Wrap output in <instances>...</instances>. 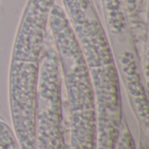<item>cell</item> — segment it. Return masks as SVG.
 I'll return each instance as SVG.
<instances>
[{"label":"cell","instance_id":"8992f818","mask_svg":"<svg viewBox=\"0 0 149 149\" xmlns=\"http://www.w3.org/2000/svg\"><path fill=\"white\" fill-rule=\"evenodd\" d=\"M101 3L109 33L117 38L123 37L128 27L123 0H101Z\"/></svg>","mask_w":149,"mask_h":149},{"label":"cell","instance_id":"ba28073f","mask_svg":"<svg viewBox=\"0 0 149 149\" xmlns=\"http://www.w3.org/2000/svg\"><path fill=\"white\" fill-rule=\"evenodd\" d=\"M115 149H136L133 135L131 134L127 122L125 119H123L122 121L120 134Z\"/></svg>","mask_w":149,"mask_h":149},{"label":"cell","instance_id":"5b68a950","mask_svg":"<svg viewBox=\"0 0 149 149\" xmlns=\"http://www.w3.org/2000/svg\"><path fill=\"white\" fill-rule=\"evenodd\" d=\"M134 51L132 48L122 49L117 55V60L131 107L142 133L148 137L149 120L148 86L141 77L138 58Z\"/></svg>","mask_w":149,"mask_h":149},{"label":"cell","instance_id":"277c9868","mask_svg":"<svg viewBox=\"0 0 149 149\" xmlns=\"http://www.w3.org/2000/svg\"><path fill=\"white\" fill-rule=\"evenodd\" d=\"M62 76L53 45H47L38 76L36 149H68L64 120Z\"/></svg>","mask_w":149,"mask_h":149},{"label":"cell","instance_id":"3957f363","mask_svg":"<svg viewBox=\"0 0 149 149\" xmlns=\"http://www.w3.org/2000/svg\"><path fill=\"white\" fill-rule=\"evenodd\" d=\"M48 29L65 89L68 149H96L97 119L91 78L66 14L56 3L49 15Z\"/></svg>","mask_w":149,"mask_h":149},{"label":"cell","instance_id":"6da1fadb","mask_svg":"<svg viewBox=\"0 0 149 149\" xmlns=\"http://www.w3.org/2000/svg\"><path fill=\"white\" fill-rule=\"evenodd\" d=\"M62 3L94 92L96 149H115L123 117L119 71L107 31L92 0H62Z\"/></svg>","mask_w":149,"mask_h":149},{"label":"cell","instance_id":"7a4b0ae2","mask_svg":"<svg viewBox=\"0 0 149 149\" xmlns=\"http://www.w3.org/2000/svg\"><path fill=\"white\" fill-rule=\"evenodd\" d=\"M55 0H27L13 40L8 74L12 131L20 149H36L39 69L48 44V19Z\"/></svg>","mask_w":149,"mask_h":149},{"label":"cell","instance_id":"52a82bcc","mask_svg":"<svg viewBox=\"0 0 149 149\" xmlns=\"http://www.w3.org/2000/svg\"><path fill=\"white\" fill-rule=\"evenodd\" d=\"M0 149H20L12 129L0 117Z\"/></svg>","mask_w":149,"mask_h":149},{"label":"cell","instance_id":"9c48e42d","mask_svg":"<svg viewBox=\"0 0 149 149\" xmlns=\"http://www.w3.org/2000/svg\"><path fill=\"white\" fill-rule=\"evenodd\" d=\"M126 14L128 19V23L137 24L139 19V13L143 3V0H123Z\"/></svg>","mask_w":149,"mask_h":149}]
</instances>
